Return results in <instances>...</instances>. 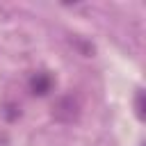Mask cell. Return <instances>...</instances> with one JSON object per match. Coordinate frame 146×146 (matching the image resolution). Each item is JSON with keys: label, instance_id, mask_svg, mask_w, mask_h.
Here are the masks:
<instances>
[{"label": "cell", "instance_id": "6da1fadb", "mask_svg": "<svg viewBox=\"0 0 146 146\" xmlns=\"http://www.w3.org/2000/svg\"><path fill=\"white\" fill-rule=\"evenodd\" d=\"M78 116V103L73 98H62L55 105V119L59 121H73Z\"/></svg>", "mask_w": 146, "mask_h": 146}]
</instances>
